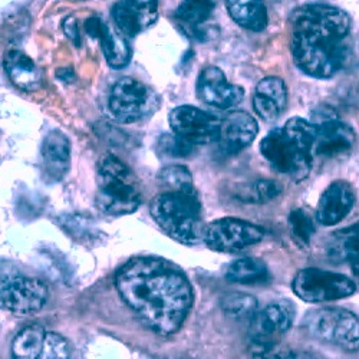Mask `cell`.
Instances as JSON below:
<instances>
[{
  "label": "cell",
  "instance_id": "1",
  "mask_svg": "<svg viewBox=\"0 0 359 359\" xmlns=\"http://www.w3.org/2000/svg\"><path fill=\"white\" fill-rule=\"evenodd\" d=\"M123 301L153 332L168 337L183 326L193 306L190 280L175 264L157 257H135L115 275Z\"/></svg>",
  "mask_w": 359,
  "mask_h": 359
},
{
  "label": "cell",
  "instance_id": "2",
  "mask_svg": "<svg viewBox=\"0 0 359 359\" xmlns=\"http://www.w3.org/2000/svg\"><path fill=\"white\" fill-rule=\"evenodd\" d=\"M290 23L293 61L304 74L327 79L344 68L348 59L345 39L352 25L345 11L308 5L293 12Z\"/></svg>",
  "mask_w": 359,
  "mask_h": 359
},
{
  "label": "cell",
  "instance_id": "3",
  "mask_svg": "<svg viewBox=\"0 0 359 359\" xmlns=\"http://www.w3.org/2000/svg\"><path fill=\"white\" fill-rule=\"evenodd\" d=\"M316 126L304 118H290L282 128H275L260 142L262 156L282 174L302 182L311 172Z\"/></svg>",
  "mask_w": 359,
  "mask_h": 359
},
{
  "label": "cell",
  "instance_id": "4",
  "mask_svg": "<svg viewBox=\"0 0 359 359\" xmlns=\"http://www.w3.org/2000/svg\"><path fill=\"white\" fill-rule=\"evenodd\" d=\"M156 223L175 242L196 245L201 241V203L196 189L187 191H165L149 204Z\"/></svg>",
  "mask_w": 359,
  "mask_h": 359
},
{
  "label": "cell",
  "instance_id": "5",
  "mask_svg": "<svg viewBox=\"0 0 359 359\" xmlns=\"http://www.w3.org/2000/svg\"><path fill=\"white\" fill-rule=\"evenodd\" d=\"M97 207L108 216H126L141 204L140 184L133 170L114 154H105L97 168Z\"/></svg>",
  "mask_w": 359,
  "mask_h": 359
},
{
  "label": "cell",
  "instance_id": "6",
  "mask_svg": "<svg viewBox=\"0 0 359 359\" xmlns=\"http://www.w3.org/2000/svg\"><path fill=\"white\" fill-rule=\"evenodd\" d=\"M160 108V97L153 88L135 78L116 81L108 97V112L119 124H133L151 116Z\"/></svg>",
  "mask_w": 359,
  "mask_h": 359
},
{
  "label": "cell",
  "instance_id": "7",
  "mask_svg": "<svg viewBox=\"0 0 359 359\" xmlns=\"http://www.w3.org/2000/svg\"><path fill=\"white\" fill-rule=\"evenodd\" d=\"M292 287L294 294L308 304L338 301L356 292V285L352 279L315 267L299 272L293 279Z\"/></svg>",
  "mask_w": 359,
  "mask_h": 359
},
{
  "label": "cell",
  "instance_id": "8",
  "mask_svg": "<svg viewBox=\"0 0 359 359\" xmlns=\"http://www.w3.org/2000/svg\"><path fill=\"white\" fill-rule=\"evenodd\" d=\"M262 227L234 217H224L204 226L201 241L212 250L222 253L241 252L263 241Z\"/></svg>",
  "mask_w": 359,
  "mask_h": 359
},
{
  "label": "cell",
  "instance_id": "9",
  "mask_svg": "<svg viewBox=\"0 0 359 359\" xmlns=\"http://www.w3.org/2000/svg\"><path fill=\"white\" fill-rule=\"evenodd\" d=\"M309 332L327 344L346 351H358L359 323L358 316L345 309H320L306 318Z\"/></svg>",
  "mask_w": 359,
  "mask_h": 359
},
{
  "label": "cell",
  "instance_id": "10",
  "mask_svg": "<svg viewBox=\"0 0 359 359\" xmlns=\"http://www.w3.org/2000/svg\"><path fill=\"white\" fill-rule=\"evenodd\" d=\"M49 289L36 278L11 276L0 280V308L19 316L39 312L48 302Z\"/></svg>",
  "mask_w": 359,
  "mask_h": 359
},
{
  "label": "cell",
  "instance_id": "11",
  "mask_svg": "<svg viewBox=\"0 0 359 359\" xmlns=\"http://www.w3.org/2000/svg\"><path fill=\"white\" fill-rule=\"evenodd\" d=\"M170 127L178 138L191 145H205L217 141L220 118L191 105L177 107L170 112Z\"/></svg>",
  "mask_w": 359,
  "mask_h": 359
},
{
  "label": "cell",
  "instance_id": "12",
  "mask_svg": "<svg viewBox=\"0 0 359 359\" xmlns=\"http://www.w3.org/2000/svg\"><path fill=\"white\" fill-rule=\"evenodd\" d=\"M196 93L201 102L217 109H230L245 98V89L230 83L224 72L217 67H207L200 72Z\"/></svg>",
  "mask_w": 359,
  "mask_h": 359
},
{
  "label": "cell",
  "instance_id": "13",
  "mask_svg": "<svg viewBox=\"0 0 359 359\" xmlns=\"http://www.w3.org/2000/svg\"><path fill=\"white\" fill-rule=\"evenodd\" d=\"M294 306L289 301L269 305L250 319L252 344H279L280 337L292 326Z\"/></svg>",
  "mask_w": 359,
  "mask_h": 359
},
{
  "label": "cell",
  "instance_id": "14",
  "mask_svg": "<svg viewBox=\"0 0 359 359\" xmlns=\"http://www.w3.org/2000/svg\"><path fill=\"white\" fill-rule=\"evenodd\" d=\"M112 19L123 35L137 36L158 19V0H118Z\"/></svg>",
  "mask_w": 359,
  "mask_h": 359
},
{
  "label": "cell",
  "instance_id": "15",
  "mask_svg": "<svg viewBox=\"0 0 359 359\" xmlns=\"http://www.w3.org/2000/svg\"><path fill=\"white\" fill-rule=\"evenodd\" d=\"M259 133L256 119L245 111H233L220 119L217 141L222 151L237 154L249 147Z\"/></svg>",
  "mask_w": 359,
  "mask_h": 359
},
{
  "label": "cell",
  "instance_id": "16",
  "mask_svg": "<svg viewBox=\"0 0 359 359\" xmlns=\"http://www.w3.org/2000/svg\"><path fill=\"white\" fill-rule=\"evenodd\" d=\"M86 34L100 41L107 62L114 69H121L131 61V48L124 35L101 18H91L85 23Z\"/></svg>",
  "mask_w": 359,
  "mask_h": 359
},
{
  "label": "cell",
  "instance_id": "17",
  "mask_svg": "<svg viewBox=\"0 0 359 359\" xmlns=\"http://www.w3.org/2000/svg\"><path fill=\"white\" fill-rule=\"evenodd\" d=\"M355 138V131L348 124L338 121V118H332L316 126L313 149L322 157H344L353 149Z\"/></svg>",
  "mask_w": 359,
  "mask_h": 359
},
{
  "label": "cell",
  "instance_id": "18",
  "mask_svg": "<svg viewBox=\"0 0 359 359\" xmlns=\"http://www.w3.org/2000/svg\"><path fill=\"white\" fill-rule=\"evenodd\" d=\"M355 204V191L346 182H335L319 198L316 219L323 226H335L342 222Z\"/></svg>",
  "mask_w": 359,
  "mask_h": 359
},
{
  "label": "cell",
  "instance_id": "19",
  "mask_svg": "<svg viewBox=\"0 0 359 359\" xmlns=\"http://www.w3.org/2000/svg\"><path fill=\"white\" fill-rule=\"evenodd\" d=\"M287 104V88L282 78L267 76L263 78L253 97V108L264 121H275L285 111Z\"/></svg>",
  "mask_w": 359,
  "mask_h": 359
},
{
  "label": "cell",
  "instance_id": "20",
  "mask_svg": "<svg viewBox=\"0 0 359 359\" xmlns=\"http://www.w3.org/2000/svg\"><path fill=\"white\" fill-rule=\"evenodd\" d=\"M42 158L45 172L55 182H59L67 175L71 164V142L62 131L52 130L45 137Z\"/></svg>",
  "mask_w": 359,
  "mask_h": 359
},
{
  "label": "cell",
  "instance_id": "21",
  "mask_svg": "<svg viewBox=\"0 0 359 359\" xmlns=\"http://www.w3.org/2000/svg\"><path fill=\"white\" fill-rule=\"evenodd\" d=\"M5 69L12 83L25 93H35L42 86L43 72L20 50H11L6 55Z\"/></svg>",
  "mask_w": 359,
  "mask_h": 359
},
{
  "label": "cell",
  "instance_id": "22",
  "mask_svg": "<svg viewBox=\"0 0 359 359\" xmlns=\"http://www.w3.org/2000/svg\"><path fill=\"white\" fill-rule=\"evenodd\" d=\"M226 8L231 19L248 31L262 32L269 18L263 0H226Z\"/></svg>",
  "mask_w": 359,
  "mask_h": 359
},
{
  "label": "cell",
  "instance_id": "23",
  "mask_svg": "<svg viewBox=\"0 0 359 359\" xmlns=\"http://www.w3.org/2000/svg\"><path fill=\"white\" fill-rule=\"evenodd\" d=\"M226 279L231 283H257L269 279L267 266L255 257H243L233 262L226 271Z\"/></svg>",
  "mask_w": 359,
  "mask_h": 359
},
{
  "label": "cell",
  "instance_id": "24",
  "mask_svg": "<svg viewBox=\"0 0 359 359\" xmlns=\"http://www.w3.org/2000/svg\"><path fill=\"white\" fill-rule=\"evenodd\" d=\"M46 331L41 325H27L12 342L13 359H36L45 339Z\"/></svg>",
  "mask_w": 359,
  "mask_h": 359
},
{
  "label": "cell",
  "instance_id": "25",
  "mask_svg": "<svg viewBox=\"0 0 359 359\" xmlns=\"http://www.w3.org/2000/svg\"><path fill=\"white\" fill-rule=\"evenodd\" d=\"M215 8V0H183L175 11V20L186 27L196 29L210 19Z\"/></svg>",
  "mask_w": 359,
  "mask_h": 359
},
{
  "label": "cell",
  "instance_id": "26",
  "mask_svg": "<svg viewBox=\"0 0 359 359\" xmlns=\"http://www.w3.org/2000/svg\"><path fill=\"white\" fill-rule=\"evenodd\" d=\"M257 299L249 293L231 292L220 299V308L234 320H250L257 312Z\"/></svg>",
  "mask_w": 359,
  "mask_h": 359
},
{
  "label": "cell",
  "instance_id": "27",
  "mask_svg": "<svg viewBox=\"0 0 359 359\" xmlns=\"http://www.w3.org/2000/svg\"><path fill=\"white\" fill-rule=\"evenodd\" d=\"M329 256L351 262L355 275H358V224L337 234L335 241L331 242Z\"/></svg>",
  "mask_w": 359,
  "mask_h": 359
},
{
  "label": "cell",
  "instance_id": "28",
  "mask_svg": "<svg viewBox=\"0 0 359 359\" xmlns=\"http://www.w3.org/2000/svg\"><path fill=\"white\" fill-rule=\"evenodd\" d=\"M160 182L167 187V191H187L193 190V175L184 165L172 164L160 171Z\"/></svg>",
  "mask_w": 359,
  "mask_h": 359
},
{
  "label": "cell",
  "instance_id": "29",
  "mask_svg": "<svg viewBox=\"0 0 359 359\" xmlns=\"http://www.w3.org/2000/svg\"><path fill=\"white\" fill-rule=\"evenodd\" d=\"M289 227L292 231V236L299 245L309 246L311 237L315 233V226L311 219V216L302 210V208H297L293 210L289 216Z\"/></svg>",
  "mask_w": 359,
  "mask_h": 359
},
{
  "label": "cell",
  "instance_id": "30",
  "mask_svg": "<svg viewBox=\"0 0 359 359\" xmlns=\"http://www.w3.org/2000/svg\"><path fill=\"white\" fill-rule=\"evenodd\" d=\"M71 346L69 342L56 332H46L42 349L36 359H69Z\"/></svg>",
  "mask_w": 359,
  "mask_h": 359
},
{
  "label": "cell",
  "instance_id": "31",
  "mask_svg": "<svg viewBox=\"0 0 359 359\" xmlns=\"http://www.w3.org/2000/svg\"><path fill=\"white\" fill-rule=\"evenodd\" d=\"M193 151V145L177 135H163L158 141V153L163 157L170 158H184Z\"/></svg>",
  "mask_w": 359,
  "mask_h": 359
},
{
  "label": "cell",
  "instance_id": "32",
  "mask_svg": "<svg viewBox=\"0 0 359 359\" xmlns=\"http://www.w3.org/2000/svg\"><path fill=\"white\" fill-rule=\"evenodd\" d=\"M252 200L257 203H266L276 198L280 194V187L271 180H259L253 186Z\"/></svg>",
  "mask_w": 359,
  "mask_h": 359
},
{
  "label": "cell",
  "instance_id": "33",
  "mask_svg": "<svg viewBox=\"0 0 359 359\" xmlns=\"http://www.w3.org/2000/svg\"><path fill=\"white\" fill-rule=\"evenodd\" d=\"M64 31L67 34V36L76 45H81V36H79V27L76 23V19L74 16H69L65 19L64 22Z\"/></svg>",
  "mask_w": 359,
  "mask_h": 359
}]
</instances>
